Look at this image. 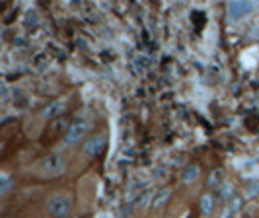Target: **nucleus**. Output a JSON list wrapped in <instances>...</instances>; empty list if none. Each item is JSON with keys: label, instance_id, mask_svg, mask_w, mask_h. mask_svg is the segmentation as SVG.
Returning a JSON list of instances; mask_svg holds the SVG:
<instances>
[{"label": "nucleus", "instance_id": "f257e3e1", "mask_svg": "<svg viewBox=\"0 0 259 218\" xmlns=\"http://www.w3.org/2000/svg\"><path fill=\"white\" fill-rule=\"evenodd\" d=\"M74 206V199L70 193H53L47 199V210L53 218H68Z\"/></svg>", "mask_w": 259, "mask_h": 218}, {"label": "nucleus", "instance_id": "f03ea898", "mask_svg": "<svg viewBox=\"0 0 259 218\" xmlns=\"http://www.w3.org/2000/svg\"><path fill=\"white\" fill-rule=\"evenodd\" d=\"M37 171L43 178H61L66 171V158L57 152L43 156L37 164Z\"/></svg>", "mask_w": 259, "mask_h": 218}, {"label": "nucleus", "instance_id": "7ed1b4c3", "mask_svg": "<svg viewBox=\"0 0 259 218\" xmlns=\"http://www.w3.org/2000/svg\"><path fill=\"white\" fill-rule=\"evenodd\" d=\"M90 128H92V121L88 117H78L76 121L68 127V130H66L65 142L68 146H74L78 142H82L86 139V135L90 133Z\"/></svg>", "mask_w": 259, "mask_h": 218}, {"label": "nucleus", "instance_id": "20e7f679", "mask_svg": "<svg viewBox=\"0 0 259 218\" xmlns=\"http://www.w3.org/2000/svg\"><path fill=\"white\" fill-rule=\"evenodd\" d=\"M105 146H107V135H94L92 139L84 142V154L96 158L104 152Z\"/></svg>", "mask_w": 259, "mask_h": 218}, {"label": "nucleus", "instance_id": "39448f33", "mask_svg": "<svg viewBox=\"0 0 259 218\" xmlns=\"http://www.w3.org/2000/svg\"><path fill=\"white\" fill-rule=\"evenodd\" d=\"M251 4L249 2H230L228 4V14H230V18L232 20H242L246 14L251 12Z\"/></svg>", "mask_w": 259, "mask_h": 218}, {"label": "nucleus", "instance_id": "423d86ee", "mask_svg": "<svg viewBox=\"0 0 259 218\" xmlns=\"http://www.w3.org/2000/svg\"><path fill=\"white\" fill-rule=\"evenodd\" d=\"M65 105H66L65 100H57V102L49 103V105L41 111V117H43V119H55V117H59L65 111Z\"/></svg>", "mask_w": 259, "mask_h": 218}, {"label": "nucleus", "instance_id": "0eeeda50", "mask_svg": "<svg viewBox=\"0 0 259 218\" xmlns=\"http://www.w3.org/2000/svg\"><path fill=\"white\" fill-rule=\"evenodd\" d=\"M214 206H217V197L212 193H205L201 199H199V208L205 216H210L214 212Z\"/></svg>", "mask_w": 259, "mask_h": 218}, {"label": "nucleus", "instance_id": "6e6552de", "mask_svg": "<svg viewBox=\"0 0 259 218\" xmlns=\"http://www.w3.org/2000/svg\"><path fill=\"white\" fill-rule=\"evenodd\" d=\"M169 197H171V189H169V187H164V189L156 191V195L152 197V201H150V206H152L154 210H158V208L168 205Z\"/></svg>", "mask_w": 259, "mask_h": 218}, {"label": "nucleus", "instance_id": "1a4fd4ad", "mask_svg": "<svg viewBox=\"0 0 259 218\" xmlns=\"http://www.w3.org/2000/svg\"><path fill=\"white\" fill-rule=\"evenodd\" d=\"M199 176H201V167L197 164H189L187 167H183L182 181L183 183H193L195 180H199Z\"/></svg>", "mask_w": 259, "mask_h": 218}, {"label": "nucleus", "instance_id": "9d476101", "mask_svg": "<svg viewBox=\"0 0 259 218\" xmlns=\"http://www.w3.org/2000/svg\"><path fill=\"white\" fill-rule=\"evenodd\" d=\"M246 199H257L259 197V181L251 180L246 183Z\"/></svg>", "mask_w": 259, "mask_h": 218}, {"label": "nucleus", "instance_id": "9b49d317", "mask_svg": "<svg viewBox=\"0 0 259 218\" xmlns=\"http://www.w3.org/2000/svg\"><path fill=\"white\" fill-rule=\"evenodd\" d=\"M219 193H221V197L224 201H230L234 195H236V193H234V187L230 183H222L221 187H219Z\"/></svg>", "mask_w": 259, "mask_h": 218}, {"label": "nucleus", "instance_id": "f8f14e48", "mask_svg": "<svg viewBox=\"0 0 259 218\" xmlns=\"http://www.w3.org/2000/svg\"><path fill=\"white\" fill-rule=\"evenodd\" d=\"M228 206L232 208L234 212H240V210L244 208V197H240V195H234L232 199L228 201Z\"/></svg>", "mask_w": 259, "mask_h": 218}, {"label": "nucleus", "instance_id": "ddd939ff", "mask_svg": "<svg viewBox=\"0 0 259 218\" xmlns=\"http://www.w3.org/2000/svg\"><path fill=\"white\" fill-rule=\"evenodd\" d=\"M222 180H224V171H222V169H214V171H212V176H210V180H208V185H210V187H214V185L219 183V187H221Z\"/></svg>", "mask_w": 259, "mask_h": 218}, {"label": "nucleus", "instance_id": "4468645a", "mask_svg": "<svg viewBox=\"0 0 259 218\" xmlns=\"http://www.w3.org/2000/svg\"><path fill=\"white\" fill-rule=\"evenodd\" d=\"M10 187H12V180H10V176H8V173H2V185H0V193H2V195H6V193L10 191Z\"/></svg>", "mask_w": 259, "mask_h": 218}, {"label": "nucleus", "instance_id": "2eb2a0df", "mask_svg": "<svg viewBox=\"0 0 259 218\" xmlns=\"http://www.w3.org/2000/svg\"><path fill=\"white\" fill-rule=\"evenodd\" d=\"M234 214H236V212H234L230 206H224L221 210V214H219V218H234Z\"/></svg>", "mask_w": 259, "mask_h": 218}]
</instances>
